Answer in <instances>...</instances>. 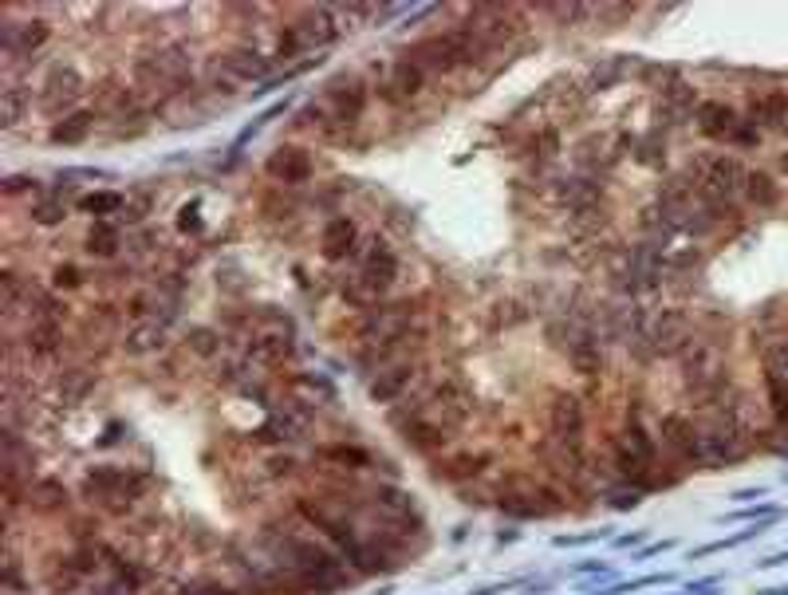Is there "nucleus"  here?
<instances>
[{
    "label": "nucleus",
    "mask_w": 788,
    "mask_h": 595,
    "mask_svg": "<svg viewBox=\"0 0 788 595\" xmlns=\"http://www.w3.org/2000/svg\"><path fill=\"white\" fill-rule=\"evenodd\" d=\"M386 84L403 95L406 103H414V99H423V95H426V87H430V76H426V71L414 64V59L403 56V59H394V64L386 67Z\"/></svg>",
    "instance_id": "obj_17"
},
{
    "label": "nucleus",
    "mask_w": 788,
    "mask_h": 595,
    "mask_svg": "<svg viewBox=\"0 0 788 595\" xmlns=\"http://www.w3.org/2000/svg\"><path fill=\"white\" fill-rule=\"evenodd\" d=\"M182 351L189 355V363L214 367L221 355H229V343H226V335L214 328V323H194V328L182 335Z\"/></svg>",
    "instance_id": "obj_13"
},
{
    "label": "nucleus",
    "mask_w": 788,
    "mask_h": 595,
    "mask_svg": "<svg viewBox=\"0 0 788 595\" xmlns=\"http://www.w3.org/2000/svg\"><path fill=\"white\" fill-rule=\"evenodd\" d=\"M742 198L749 201L753 209H773L780 201V186L769 178L765 170H745L742 178Z\"/></svg>",
    "instance_id": "obj_19"
},
{
    "label": "nucleus",
    "mask_w": 788,
    "mask_h": 595,
    "mask_svg": "<svg viewBox=\"0 0 788 595\" xmlns=\"http://www.w3.org/2000/svg\"><path fill=\"white\" fill-rule=\"evenodd\" d=\"M745 123H753L757 131H773L788 123V91H757L745 107Z\"/></svg>",
    "instance_id": "obj_15"
},
{
    "label": "nucleus",
    "mask_w": 788,
    "mask_h": 595,
    "mask_svg": "<svg viewBox=\"0 0 788 595\" xmlns=\"http://www.w3.org/2000/svg\"><path fill=\"white\" fill-rule=\"evenodd\" d=\"M371 95H375V87L366 84V76H359V71H343V76L328 79L324 84V103L331 107V114L336 119H343L348 126H363V114H366V103H371Z\"/></svg>",
    "instance_id": "obj_7"
},
{
    "label": "nucleus",
    "mask_w": 788,
    "mask_h": 595,
    "mask_svg": "<svg viewBox=\"0 0 788 595\" xmlns=\"http://www.w3.org/2000/svg\"><path fill=\"white\" fill-rule=\"evenodd\" d=\"M264 174L284 189H296L304 181H311L316 174V158H311L308 146H296V142H281L273 146V154L264 158Z\"/></svg>",
    "instance_id": "obj_9"
},
{
    "label": "nucleus",
    "mask_w": 788,
    "mask_h": 595,
    "mask_svg": "<svg viewBox=\"0 0 788 595\" xmlns=\"http://www.w3.org/2000/svg\"><path fill=\"white\" fill-rule=\"evenodd\" d=\"M209 64L221 67L229 79H237V84H264V79L273 76V56L269 52H261L256 44H249V40H237V44H226L217 47L214 56H209Z\"/></svg>",
    "instance_id": "obj_6"
},
{
    "label": "nucleus",
    "mask_w": 788,
    "mask_h": 595,
    "mask_svg": "<svg viewBox=\"0 0 788 595\" xmlns=\"http://www.w3.org/2000/svg\"><path fill=\"white\" fill-rule=\"evenodd\" d=\"M95 126H99V114L91 107H84V111L67 114V119L47 126V142H56V146H84L95 134Z\"/></svg>",
    "instance_id": "obj_16"
},
{
    "label": "nucleus",
    "mask_w": 788,
    "mask_h": 595,
    "mask_svg": "<svg viewBox=\"0 0 788 595\" xmlns=\"http://www.w3.org/2000/svg\"><path fill=\"white\" fill-rule=\"evenodd\" d=\"M563 363L576 378H608L611 367V348H603V340L595 335V328H576L572 340L560 348Z\"/></svg>",
    "instance_id": "obj_8"
},
{
    "label": "nucleus",
    "mask_w": 788,
    "mask_h": 595,
    "mask_svg": "<svg viewBox=\"0 0 788 595\" xmlns=\"http://www.w3.org/2000/svg\"><path fill=\"white\" fill-rule=\"evenodd\" d=\"M122 198H127V194H84V198H79V209H84V213H91V221H103V218H119L122 213Z\"/></svg>",
    "instance_id": "obj_22"
},
{
    "label": "nucleus",
    "mask_w": 788,
    "mask_h": 595,
    "mask_svg": "<svg viewBox=\"0 0 788 595\" xmlns=\"http://www.w3.org/2000/svg\"><path fill=\"white\" fill-rule=\"evenodd\" d=\"M359 241H363V233H359V221L348 218V213H336V218L324 221V229H319V261L324 265H351V256H355Z\"/></svg>",
    "instance_id": "obj_10"
},
{
    "label": "nucleus",
    "mask_w": 788,
    "mask_h": 595,
    "mask_svg": "<svg viewBox=\"0 0 788 595\" xmlns=\"http://www.w3.org/2000/svg\"><path fill=\"white\" fill-rule=\"evenodd\" d=\"M119 351L127 355V360H151V355H158L166 351V328H162L158 320L154 323H134V328H127V335H122Z\"/></svg>",
    "instance_id": "obj_14"
},
{
    "label": "nucleus",
    "mask_w": 788,
    "mask_h": 595,
    "mask_svg": "<svg viewBox=\"0 0 788 595\" xmlns=\"http://www.w3.org/2000/svg\"><path fill=\"white\" fill-rule=\"evenodd\" d=\"M635 151H638V162H643V166H650V170H658V166H667V142L647 139V142H638Z\"/></svg>",
    "instance_id": "obj_23"
},
{
    "label": "nucleus",
    "mask_w": 788,
    "mask_h": 595,
    "mask_svg": "<svg viewBox=\"0 0 788 595\" xmlns=\"http://www.w3.org/2000/svg\"><path fill=\"white\" fill-rule=\"evenodd\" d=\"M434 367H438V351L403 355V360H394L391 367L375 371V375L366 378V395H371V403H379V407H394V403H403Z\"/></svg>",
    "instance_id": "obj_4"
},
{
    "label": "nucleus",
    "mask_w": 788,
    "mask_h": 595,
    "mask_svg": "<svg viewBox=\"0 0 788 595\" xmlns=\"http://www.w3.org/2000/svg\"><path fill=\"white\" fill-rule=\"evenodd\" d=\"M151 213H154V189L134 186V189H127V198H122V213L114 221L127 225V229H142Z\"/></svg>",
    "instance_id": "obj_20"
},
{
    "label": "nucleus",
    "mask_w": 788,
    "mask_h": 595,
    "mask_svg": "<svg viewBox=\"0 0 788 595\" xmlns=\"http://www.w3.org/2000/svg\"><path fill=\"white\" fill-rule=\"evenodd\" d=\"M29 221L32 225H59V221H67V201L64 194H40L36 201H29Z\"/></svg>",
    "instance_id": "obj_21"
},
{
    "label": "nucleus",
    "mask_w": 788,
    "mask_h": 595,
    "mask_svg": "<svg viewBox=\"0 0 788 595\" xmlns=\"http://www.w3.org/2000/svg\"><path fill=\"white\" fill-rule=\"evenodd\" d=\"M489 497H493V509L516 520H548L572 513L568 497L548 477H540L536 470H525V465H501L489 477Z\"/></svg>",
    "instance_id": "obj_1"
},
{
    "label": "nucleus",
    "mask_w": 788,
    "mask_h": 595,
    "mask_svg": "<svg viewBox=\"0 0 788 595\" xmlns=\"http://www.w3.org/2000/svg\"><path fill=\"white\" fill-rule=\"evenodd\" d=\"M47 288L52 293H59L67 300V296L84 293V288H91V273H87L84 265H76V261H56L52 265V273H47Z\"/></svg>",
    "instance_id": "obj_18"
},
{
    "label": "nucleus",
    "mask_w": 788,
    "mask_h": 595,
    "mask_svg": "<svg viewBox=\"0 0 788 595\" xmlns=\"http://www.w3.org/2000/svg\"><path fill=\"white\" fill-rule=\"evenodd\" d=\"M122 245H127V233H122L119 221L103 218L91 221L84 233V253L91 256L95 265H111V261H122Z\"/></svg>",
    "instance_id": "obj_12"
},
{
    "label": "nucleus",
    "mask_w": 788,
    "mask_h": 595,
    "mask_svg": "<svg viewBox=\"0 0 788 595\" xmlns=\"http://www.w3.org/2000/svg\"><path fill=\"white\" fill-rule=\"evenodd\" d=\"M91 99V79L79 71L76 64H47L44 79L36 84V114L47 123H59L67 114L84 111V103Z\"/></svg>",
    "instance_id": "obj_2"
},
{
    "label": "nucleus",
    "mask_w": 788,
    "mask_h": 595,
    "mask_svg": "<svg viewBox=\"0 0 788 595\" xmlns=\"http://www.w3.org/2000/svg\"><path fill=\"white\" fill-rule=\"evenodd\" d=\"M76 505L79 502H72V489L64 485V477H52V473H40L24 493V513L40 525H64L76 513Z\"/></svg>",
    "instance_id": "obj_5"
},
{
    "label": "nucleus",
    "mask_w": 788,
    "mask_h": 595,
    "mask_svg": "<svg viewBox=\"0 0 788 595\" xmlns=\"http://www.w3.org/2000/svg\"><path fill=\"white\" fill-rule=\"evenodd\" d=\"M4 194H9V201H17V198L36 201L40 198V181L36 178H24V174H12V178L4 181Z\"/></svg>",
    "instance_id": "obj_24"
},
{
    "label": "nucleus",
    "mask_w": 788,
    "mask_h": 595,
    "mask_svg": "<svg viewBox=\"0 0 788 595\" xmlns=\"http://www.w3.org/2000/svg\"><path fill=\"white\" fill-rule=\"evenodd\" d=\"M505 454H501L493 442H473V445H453L446 450L441 458H434L430 465V477L441 485H450V489H461V485H473V482H489L493 473L501 470Z\"/></svg>",
    "instance_id": "obj_3"
},
{
    "label": "nucleus",
    "mask_w": 788,
    "mask_h": 595,
    "mask_svg": "<svg viewBox=\"0 0 788 595\" xmlns=\"http://www.w3.org/2000/svg\"><path fill=\"white\" fill-rule=\"evenodd\" d=\"M32 111H36L32 79H0V123H4V131H17Z\"/></svg>",
    "instance_id": "obj_11"
}]
</instances>
